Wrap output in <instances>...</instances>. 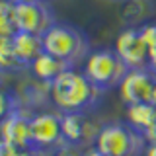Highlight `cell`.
Here are the masks:
<instances>
[{"instance_id":"obj_22","label":"cell","mask_w":156,"mask_h":156,"mask_svg":"<svg viewBox=\"0 0 156 156\" xmlns=\"http://www.w3.org/2000/svg\"><path fill=\"white\" fill-rule=\"evenodd\" d=\"M144 156H156V144H154V143H148V144H146Z\"/></svg>"},{"instance_id":"obj_7","label":"cell","mask_w":156,"mask_h":156,"mask_svg":"<svg viewBox=\"0 0 156 156\" xmlns=\"http://www.w3.org/2000/svg\"><path fill=\"white\" fill-rule=\"evenodd\" d=\"M156 84V74L146 68H129L123 82L119 84V96L125 105L148 104L152 100V90Z\"/></svg>"},{"instance_id":"obj_5","label":"cell","mask_w":156,"mask_h":156,"mask_svg":"<svg viewBox=\"0 0 156 156\" xmlns=\"http://www.w3.org/2000/svg\"><path fill=\"white\" fill-rule=\"evenodd\" d=\"M12 22L16 31L33 33V35H45L55 26V14L45 0H31V2L14 4Z\"/></svg>"},{"instance_id":"obj_24","label":"cell","mask_w":156,"mask_h":156,"mask_svg":"<svg viewBox=\"0 0 156 156\" xmlns=\"http://www.w3.org/2000/svg\"><path fill=\"white\" fill-rule=\"evenodd\" d=\"M146 140H148V143H154V144H156V127H154L152 131H150L148 135H146Z\"/></svg>"},{"instance_id":"obj_25","label":"cell","mask_w":156,"mask_h":156,"mask_svg":"<svg viewBox=\"0 0 156 156\" xmlns=\"http://www.w3.org/2000/svg\"><path fill=\"white\" fill-rule=\"evenodd\" d=\"M150 104L156 105V84H154V90H152V100H150Z\"/></svg>"},{"instance_id":"obj_14","label":"cell","mask_w":156,"mask_h":156,"mask_svg":"<svg viewBox=\"0 0 156 156\" xmlns=\"http://www.w3.org/2000/svg\"><path fill=\"white\" fill-rule=\"evenodd\" d=\"M0 68L6 70H20L23 65L16 57V51L12 47V37H2L0 39Z\"/></svg>"},{"instance_id":"obj_3","label":"cell","mask_w":156,"mask_h":156,"mask_svg":"<svg viewBox=\"0 0 156 156\" xmlns=\"http://www.w3.org/2000/svg\"><path fill=\"white\" fill-rule=\"evenodd\" d=\"M146 144V136L133 125L127 121H111L101 125L94 146L109 156H139L144 152Z\"/></svg>"},{"instance_id":"obj_9","label":"cell","mask_w":156,"mask_h":156,"mask_svg":"<svg viewBox=\"0 0 156 156\" xmlns=\"http://www.w3.org/2000/svg\"><path fill=\"white\" fill-rule=\"evenodd\" d=\"M115 53L121 57L129 68H146L148 66V47L144 45L139 29H123L115 39Z\"/></svg>"},{"instance_id":"obj_1","label":"cell","mask_w":156,"mask_h":156,"mask_svg":"<svg viewBox=\"0 0 156 156\" xmlns=\"http://www.w3.org/2000/svg\"><path fill=\"white\" fill-rule=\"evenodd\" d=\"M101 94L104 92L76 68H66L49 86V98L61 113H90L100 104Z\"/></svg>"},{"instance_id":"obj_16","label":"cell","mask_w":156,"mask_h":156,"mask_svg":"<svg viewBox=\"0 0 156 156\" xmlns=\"http://www.w3.org/2000/svg\"><path fill=\"white\" fill-rule=\"evenodd\" d=\"M45 156H86V148L78 144H72V143H66L62 140L58 146H55L53 150H49Z\"/></svg>"},{"instance_id":"obj_15","label":"cell","mask_w":156,"mask_h":156,"mask_svg":"<svg viewBox=\"0 0 156 156\" xmlns=\"http://www.w3.org/2000/svg\"><path fill=\"white\" fill-rule=\"evenodd\" d=\"M12 8L14 4L10 0H0V39L12 37L16 33V27L12 22Z\"/></svg>"},{"instance_id":"obj_8","label":"cell","mask_w":156,"mask_h":156,"mask_svg":"<svg viewBox=\"0 0 156 156\" xmlns=\"http://www.w3.org/2000/svg\"><path fill=\"white\" fill-rule=\"evenodd\" d=\"M101 125L90 113H62V139L82 148H92Z\"/></svg>"},{"instance_id":"obj_17","label":"cell","mask_w":156,"mask_h":156,"mask_svg":"<svg viewBox=\"0 0 156 156\" xmlns=\"http://www.w3.org/2000/svg\"><path fill=\"white\" fill-rule=\"evenodd\" d=\"M14 109H18V100L12 94L0 90V123H2Z\"/></svg>"},{"instance_id":"obj_20","label":"cell","mask_w":156,"mask_h":156,"mask_svg":"<svg viewBox=\"0 0 156 156\" xmlns=\"http://www.w3.org/2000/svg\"><path fill=\"white\" fill-rule=\"evenodd\" d=\"M148 68L156 74V49L148 51Z\"/></svg>"},{"instance_id":"obj_21","label":"cell","mask_w":156,"mask_h":156,"mask_svg":"<svg viewBox=\"0 0 156 156\" xmlns=\"http://www.w3.org/2000/svg\"><path fill=\"white\" fill-rule=\"evenodd\" d=\"M86 156H109V154H105V152H101V150H98L96 146H92V148L86 150Z\"/></svg>"},{"instance_id":"obj_26","label":"cell","mask_w":156,"mask_h":156,"mask_svg":"<svg viewBox=\"0 0 156 156\" xmlns=\"http://www.w3.org/2000/svg\"><path fill=\"white\" fill-rule=\"evenodd\" d=\"M12 4H22V2H31V0H10Z\"/></svg>"},{"instance_id":"obj_18","label":"cell","mask_w":156,"mask_h":156,"mask_svg":"<svg viewBox=\"0 0 156 156\" xmlns=\"http://www.w3.org/2000/svg\"><path fill=\"white\" fill-rule=\"evenodd\" d=\"M139 31H140L144 45L148 47V51L156 49V23H144V26L139 27Z\"/></svg>"},{"instance_id":"obj_10","label":"cell","mask_w":156,"mask_h":156,"mask_svg":"<svg viewBox=\"0 0 156 156\" xmlns=\"http://www.w3.org/2000/svg\"><path fill=\"white\" fill-rule=\"evenodd\" d=\"M29 117L23 109H14L6 119L0 123V139L16 146L18 150L31 148V136H29Z\"/></svg>"},{"instance_id":"obj_23","label":"cell","mask_w":156,"mask_h":156,"mask_svg":"<svg viewBox=\"0 0 156 156\" xmlns=\"http://www.w3.org/2000/svg\"><path fill=\"white\" fill-rule=\"evenodd\" d=\"M18 156H45V154H41V152H35V150H20L18 152Z\"/></svg>"},{"instance_id":"obj_4","label":"cell","mask_w":156,"mask_h":156,"mask_svg":"<svg viewBox=\"0 0 156 156\" xmlns=\"http://www.w3.org/2000/svg\"><path fill=\"white\" fill-rule=\"evenodd\" d=\"M82 72L96 88L105 92L111 88H119L125 74L129 72V66L121 61L115 49H96L86 57Z\"/></svg>"},{"instance_id":"obj_6","label":"cell","mask_w":156,"mask_h":156,"mask_svg":"<svg viewBox=\"0 0 156 156\" xmlns=\"http://www.w3.org/2000/svg\"><path fill=\"white\" fill-rule=\"evenodd\" d=\"M29 136L31 150L47 154L62 143V113L43 111L29 117Z\"/></svg>"},{"instance_id":"obj_13","label":"cell","mask_w":156,"mask_h":156,"mask_svg":"<svg viewBox=\"0 0 156 156\" xmlns=\"http://www.w3.org/2000/svg\"><path fill=\"white\" fill-rule=\"evenodd\" d=\"M127 123L133 125L144 136L156 127V105L154 104H135L127 105Z\"/></svg>"},{"instance_id":"obj_11","label":"cell","mask_w":156,"mask_h":156,"mask_svg":"<svg viewBox=\"0 0 156 156\" xmlns=\"http://www.w3.org/2000/svg\"><path fill=\"white\" fill-rule=\"evenodd\" d=\"M12 47L16 51V57L20 58L23 66H31V62L45 53L43 47V37L41 35H33V33H22L16 31L12 35Z\"/></svg>"},{"instance_id":"obj_27","label":"cell","mask_w":156,"mask_h":156,"mask_svg":"<svg viewBox=\"0 0 156 156\" xmlns=\"http://www.w3.org/2000/svg\"><path fill=\"white\" fill-rule=\"evenodd\" d=\"M2 74H4V70H2V68H0V80H2Z\"/></svg>"},{"instance_id":"obj_2","label":"cell","mask_w":156,"mask_h":156,"mask_svg":"<svg viewBox=\"0 0 156 156\" xmlns=\"http://www.w3.org/2000/svg\"><path fill=\"white\" fill-rule=\"evenodd\" d=\"M43 47L45 53L68 62L70 66H74L80 61H86V57L90 55V43L86 33L70 23L57 22L43 35Z\"/></svg>"},{"instance_id":"obj_19","label":"cell","mask_w":156,"mask_h":156,"mask_svg":"<svg viewBox=\"0 0 156 156\" xmlns=\"http://www.w3.org/2000/svg\"><path fill=\"white\" fill-rule=\"evenodd\" d=\"M18 152L20 150L16 148V146H12L10 143L0 139V156H18Z\"/></svg>"},{"instance_id":"obj_12","label":"cell","mask_w":156,"mask_h":156,"mask_svg":"<svg viewBox=\"0 0 156 156\" xmlns=\"http://www.w3.org/2000/svg\"><path fill=\"white\" fill-rule=\"evenodd\" d=\"M29 68H31L33 76H35L39 82L51 84V82H55L57 78L66 70V68H74V66H70L68 62L61 61V58H57L53 55H49V53H41V55L31 62Z\"/></svg>"}]
</instances>
